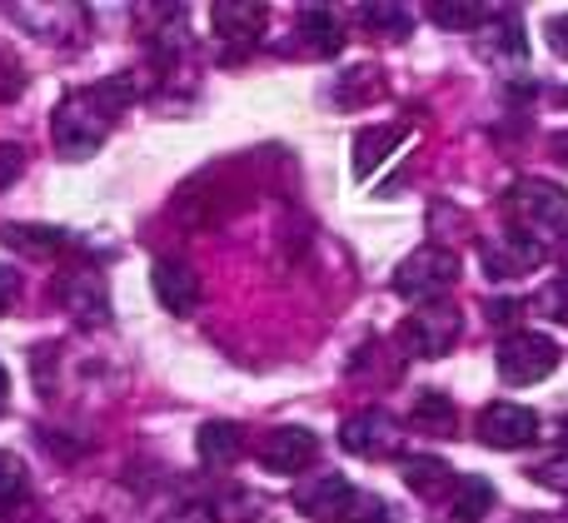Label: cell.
<instances>
[{
    "mask_svg": "<svg viewBox=\"0 0 568 523\" xmlns=\"http://www.w3.org/2000/svg\"><path fill=\"white\" fill-rule=\"evenodd\" d=\"M549 145H554V155H559V160H564V165H568V130H564V135H554V140H549Z\"/></svg>",
    "mask_w": 568,
    "mask_h": 523,
    "instance_id": "cell-34",
    "label": "cell"
},
{
    "mask_svg": "<svg viewBox=\"0 0 568 523\" xmlns=\"http://www.w3.org/2000/svg\"><path fill=\"white\" fill-rule=\"evenodd\" d=\"M484 309H489V319H494V325H504V319H514V315H519V305H514V299H489V305H484Z\"/></svg>",
    "mask_w": 568,
    "mask_h": 523,
    "instance_id": "cell-32",
    "label": "cell"
},
{
    "mask_svg": "<svg viewBox=\"0 0 568 523\" xmlns=\"http://www.w3.org/2000/svg\"><path fill=\"white\" fill-rule=\"evenodd\" d=\"M10 249H26V255H60L70 245L65 229H50V225H6L0 229Z\"/></svg>",
    "mask_w": 568,
    "mask_h": 523,
    "instance_id": "cell-19",
    "label": "cell"
},
{
    "mask_svg": "<svg viewBox=\"0 0 568 523\" xmlns=\"http://www.w3.org/2000/svg\"><path fill=\"white\" fill-rule=\"evenodd\" d=\"M210 20H215L220 40H235V45H245V40L265 35L270 10L265 6H245V0H225V6H210Z\"/></svg>",
    "mask_w": 568,
    "mask_h": 523,
    "instance_id": "cell-15",
    "label": "cell"
},
{
    "mask_svg": "<svg viewBox=\"0 0 568 523\" xmlns=\"http://www.w3.org/2000/svg\"><path fill=\"white\" fill-rule=\"evenodd\" d=\"M459 335H464V315L439 299V305H419L409 319H404L399 345L409 349V355L439 359V355H449V349L459 345Z\"/></svg>",
    "mask_w": 568,
    "mask_h": 523,
    "instance_id": "cell-5",
    "label": "cell"
},
{
    "mask_svg": "<svg viewBox=\"0 0 568 523\" xmlns=\"http://www.w3.org/2000/svg\"><path fill=\"white\" fill-rule=\"evenodd\" d=\"M564 100H568V95H564Z\"/></svg>",
    "mask_w": 568,
    "mask_h": 523,
    "instance_id": "cell-38",
    "label": "cell"
},
{
    "mask_svg": "<svg viewBox=\"0 0 568 523\" xmlns=\"http://www.w3.org/2000/svg\"><path fill=\"white\" fill-rule=\"evenodd\" d=\"M504 209H509V225L519 229V235L544 245L554 229L568 225V189L544 175H524V180H514V189L504 195Z\"/></svg>",
    "mask_w": 568,
    "mask_h": 523,
    "instance_id": "cell-2",
    "label": "cell"
},
{
    "mask_svg": "<svg viewBox=\"0 0 568 523\" xmlns=\"http://www.w3.org/2000/svg\"><path fill=\"white\" fill-rule=\"evenodd\" d=\"M16 90H20V75L6 65V60H0V100H6V95H16Z\"/></svg>",
    "mask_w": 568,
    "mask_h": 523,
    "instance_id": "cell-33",
    "label": "cell"
},
{
    "mask_svg": "<svg viewBox=\"0 0 568 523\" xmlns=\"http://www.w3.org/2000/svg\"><path fill=\"white\" fill-rule=\"evenodd\" d=\"M26 494H30V474H26V464H20L16 454H6V449H0V509L20 504Z\"/></svg>",
    "mask_w": 568,
    "mask_h": 523,
    "instance_id": "cell-23",
    "label": "cell"
},
{
    "mask_svg": "<svg viewBox=\"0 0 568 523\" xmlns=\"http://www.w3.org/2000/svg\"><path fill=\"white\" fill-rule=\"evenodd\" d=\"M60 305L70 309V315L80 319V325H100V319L110 315V295H105V279L95 275V269H75V275L60 279Z\"/></svg>",
    "mask_w": 568,
    "mask_h": 523,
    "instance_id": "cell-12",
    "label": "cell"
},
{
    "mask_svg": "<svg viewBox=\"0 0 568 523\" xmlns=\"http://www.w3.org/2000/svg\"><path fill=\"white\" fill-rule=\"evenodd\" d=\"M454 424H459V414H454L449 394H424L414 404V429L419 434H454Z\"/></svg>",
    "mask_w": 568,
    "mask_h": 523,
    "instance_id": "cell-21",
    "label": "cell"
},
{
    "mask_svg": "<svg viewBox=\"0 0 568 523\" xmlns=\"http://www.w3.org/2000/svg\"><path fill=\"white\" fill-rule=\"evenodd\" d=\"M20 165H26V155H20V145H0V189L16 185Z\"/></svg>",
    "mask_w": 568,
    "mask_h": 523,
    "instance_id": "cell-28",
    "label": "cell"
},
{
    "mask_svg": "<svg viewBox=\"0 0 568 523\" xmlns=\"http://www.w3.org/2000/svg\"><path fill=\"white\" fill-rule=\"evenodd\" d=\"M150 285H155V299L170 309V315H190V309L200 305V275L185 265V259H155V275H150Z\"/></svg>",
    "mask_w": 568,
    "mask_h": 523,
    "instance_id": "cell-11",
    "label": "cell"
},
{
    "mask_svg": "<svg viewBox=\"0 0 568 523\" xmlns=\"http://www.w3.org/2000/svg\"><path fill=\"white\" fill-rule=\"evenodd\" d=\"M539 309L554 319V325H568V275H559V279H549V285H544Z\"/></svg>",
    "mask_w": 568,
    "mask_h": 523,
    "instance_id": "cell-26",
    "label": "cell"
},
{
    "mask_svg": "<svg viewBox=\"0 0 568 523\" xmlns=\"http://www.w3.org/2000/svg\"><path fill=\"white\" fill-rule=\"evenodd\" d=\"M314 454H320V439H314L310 429H300V424L270 429V434L260 439V449H255L260 469H270V474H300Z\"/></svg>",
    "mask_w": 568,
    "mask_h": 523,
    "instance_id": "cell-9",
    "label": "cell"
},
{
    "mask_svg": "<svg viewBox=\"0 0 568 523\" xmlns=\"http://www.w3.org/2000/svg\"><path fill=\"white\" fill-rule=\"evenodd\" d=\"M459 269L464 265H459V255H454V249L424 245V249H414L399 269H394V289H399L404 299H414V305H439V299L454 289Z\"/></svg>",
    "mask_w": 568,
    "mask_h": 523,
    "instance_id": "cell-3",
    "label": "cell"
},
{
    "mask_svg": "<svg viewBox=\"0 0 568 523\" xmlns=\"http://www.w3.org/2000/svg\"><path fill=\"white\" fill-rule=\"evenodd\" d=\"M195 449L210 469H230V464H240V454H245V429L230 424V419H210V424L195 434Z\"/></svg>",
    "mask_w": 568,
    "mask_h": 523,
    "instance_id": "cell-14",
    "label": "cell"
},
{
    "mask_svg": "<svg viewBox=\"0 0 568 523\" xmlns=\"http://www.w3.org/2000/svg\"><path fill=\"white\" fill-rule=\"evenodd\" d=\"M404 135H409L404 125H374V130H359V140H354V175L369 180L374 170H379L384 160H389L394 150L404 145Z\"/></svg>",
    "mask_w": 568,
    "mask_h": 523,
    "instance_id": "cell-16",
    "label": "cell"
},
{
    "mask_svg": "<svg viewBox=\"0 0 568 523\" xmlns=\"http://www.w3.org/2000/svg\"><path fill=\"white\" fill-rule=\"evenodd\" d=\"M16 295H20V275L10 265H0V315L16 305Z\"/></svg>",
    "mask_w": 568,
    "mask_h": 523,
    "instance_id": "cell-29",
    "label": "cell"
},
{
    "mask_svg": "<svg viewBox=\"0 0 568 523\" xmlns=\"http://www.w3.org/2000/svg\"><path fill=\"white\" fill-rule=\"evenodd\" d=\"M564 265H568V249H564Z\"/></svg>",
    "mask_w": 568,
    "mask_h": 523,
    "instance_id": "cell-36",
    "label": "cell"
},
{
    "mask_svg": "<svg viewBox=\"0 0 568 523\" xmlns=\"http://www.w3.org/2000/svg\"><path fill=\"white\" fill-rule=\"evenodd\" d=\"M564 434H568V424H564ZM564 444H568V439H564Z\"/></svg>",
    "mask_w": 568,
    "mask_h": 523,
    "instance_id": "cell-37",
    "label": "cell"
},
{
    "mask_svg": "<svg viewBox=\"0 0 568 523\" xmlns=\"http://www.w3.org/2000/svg\"><path fill=\"white\" fill-rule=\"evenodd\" d=\"M529 479L534 484H544V489H554V494H568V444L549 449V454L529 469Z\"/></svg>",
    "mask_w": 568,
    "mask_h": 523,
    "instance_id": "cell-22",
    "label": "cell"
},
{
    "mask_svg": "<svg viewBox=\"0 0 568 523\" xmlns=\"http://www.w3.org/2000/svg\"><path fill=\"white\" fill-rule=\"evenodd\" d=\"M344 523H389V509L374 504V499H364V504H359V519H344Z\"/></svg>",
    "mask_w": 568,
    "mask_h": 523,
    "instance_id": "cell-31",
    "label": "cell"
},
{
    "mask_svg": "<svg viewBox=\"0 0 568 523\" xmlns=\"http://www.w3.org/2000/svg\"><path fill=\"white\" fill-rule=\"evenodd\" d=\"M544 40H549V50H554V55L568 60V10H564V16H554L549 25H544Z\"/></svg>",
    "mask_w": 568,
    "mask_h": 523,
    "instance_id": "cell-27",
    "label": "cell"
},
{
    "mask_svg": "<svg viewBox=\"0 0 568 523\" xmlns=\"http://www.w3.org/2000/svg\"><path fill=\"white\" fill-rule=\"evenodd\" d=\"M359 20L369 25V35H379V40H404L409 25H414L409 6H364Z\"/></svg>",
    "mask_w": 568,
    "mask_h": 523,
    "instance_id": "cell-20",
    "label": "cell"
},
{
    "mask_svg": "<svg viewBox=\"0 0 568 523\" xmlns=\"http://www.w3.org/2000/svg\"><path fill=\"white\" fill-rule=\"evenodd\" d=\"M479 439L489 449H529L534 439H539V414L524 409V404L499 399V404H489L479 414Z\"/></svg>",
    "mask_w": 568,
    "mask_h": 523,
    "instance_id": "cell-8",
    "label": "cell"
},
{
    "mask_svg": "<svg viewBox=\"0 0 568 523\" xmlns=\"http://www.w3.org/2000/svg\"><path fill=\"white\" fill-rule=\"evenodd\" d=\"M404 484H409L424 504H439V499H454L459 474H454L444 459H434V454H414V459H404Z\"/></svg>",
    "mask_w": 568,
    "mask_h": 523,
    "instance_id": "cell-13",
    "label": "cell"
},
{
    "mask_svg": "<svg viewBox=\"0 0 568 523\" xmlns=\"http://www.w3.org/2000/svg\"><path fill=\"white\" fill-rule=\"evenodd\" d=\"M294 509H300L304 519H344L354 509V489L344 474H310L300 489H294Z\"/></svg>",
    "mask_w": 568,
    "mask_h": 523,
    "instance_id": "cell-10",
    "label": "cell"
},
{
    "mask_svg": "<svg viewBox=\"0 0 568 523\" xmlns=\"http://www.w3.org/2000/svg\"><path fill=\"white\" fill-rule=\"evenodd\" d=\"M339 444L344 454L354 459H384V454H399V429L384 409H359L339 424Z\"/></svg>",
    "mask_w": 568,
    "mask_h": 523,
    "instance_id": "cell-7",
    "label": "cell"
},
{
    "mask_svg": "<svg viewBox=\"0 0 568 523\" xmlns=\"http://www.w3.org/2000/svg\"><path fill=\"white\" fill-rule=\"evenodd\" d=\"M559 345H554L549 335H504L499 339V379L514 389L524 384H539V379H549L554 369H559Z\"/></svg>",
    "mask_w": 568,
    "mask_h": 523,
    "instance_id": "cell-4",
    "label": "cell"
},
{
    "mask_svg": "<svg viewBox=\"0 0 568 523\" xmlns=\"http://www.w3.org/2000/svg\"><path fill=\"white\" fill-rule=\"evenodd\" d=\"M429 16L439 20L444 30H474L479 20H489V10H484V6H434Z\"/></svg>",
    "mask_w": 568,
    "mask_h": 523,
    "instance_id": "cell-25",
    "label": "cell"
},
{
    "mask_svg": "<svg viewBox=\"0 0 568 523\" xmlns=\"http://www.w3.org/2000/svg\"><path fill=\"white\" fill-rule=\"evenodd\" d=\"M449 509H454V523H479L494 509V484L479 474H464L459 489H454V499H449Z\"/></svg>",
    "mask_w": 568,
    "mask_h": 523,
    "instance_id": "cell-18",
    "label": "cell"
},
{
    "mask_svg": "<svg viewBox=\"0 0 568 523\" xmlns=\"http://www.w3.org/2000/svg\"><path fill=\"white\" fill-rule=\"evenodd\" d=\"M300 45L310 50V55H334V50L344 45V25L334 20V10L324 6H310L300 16Z\"/></svg>",
    "mask_w": 568,
    "mask_h": 523,
    "instance_id": "cell-17",
    "label": "cell"
},
{
    "mask_svg": "<svg viewBox=\"0 0 568 523\" xmlns=\"http://www.w3.org/2000/svg\"><path fill=\"white\" fill-rule=\"evenodd\" d=\"M479 265H484V275L499 279V285L504 279H524L544 265V245L529 239V235H519V229H509V235H489L479 245Z\"/></svg>",
    "mask_w": 568,
    "mask_h": 523,
    "instance_id": "cell-6",
    "label": "cell"
},
{
    "mask_svg": "<svg viewBox=\"0 0 568 523\" xmlns=\"http://www.w3.org/2000/svg\"><path fill=\"white\" fill-rule=\"evenodd\" d=\"M135 100V80L130 75H110L90 90H75L55 105V120H50V140L65 160H90L110 135V120L115 110H125Z\"/></svg>",
    "mask_w": 568,
    "mask_h": 523,
    "instance_id": "cell-1",
    "label": "cell"
},
{
    "mask_svg": "<svg viewBox=\"0 0 568 523\" xmlns=\"http://www.w3.org/2000/svg\"><path fill=\"white\" fill-rule=\"evenodd\" d=\"M6 399H10V375H6V365H0V409H6Z\"/></svg>",
    "mask_w": 568,
    "mask_h": 523,
    "instance_id": "cell-35",
    "label": "cell"
},
{
    "mask_svg": "<svg viewBox=\"0 0 568 523\" xmlns=\"http://www.w3.org/2000/svg\"><path fill=\"white\" fill-rule=\"evenodd\" d=\"M384 90V80H379V70H369V65H359V70H349V75L339 80V90L334 95L344 100V105H364L369 95H379Z\"/></svg>",
    "mask_w": 568,
    "mask_h": 523,
    "instance_id": "cell-24",
    "label": "cell"
},
{
    "mask_svg": "<svg viewBox=\"0 0 568 523\" xmlns=\"http://www.w3.org/2000/svg\"><path fill=\"white\" fill-rule=\"evenodd\" d=\"M165 523H220V519L210 514L205 504H185V509H175V514H170Z\"/></svg>",
    "mask_w": 568,
    "mask_h": 523,
    "instance_id": "cell-30",
    "label": "cell"
}]
</instances>
